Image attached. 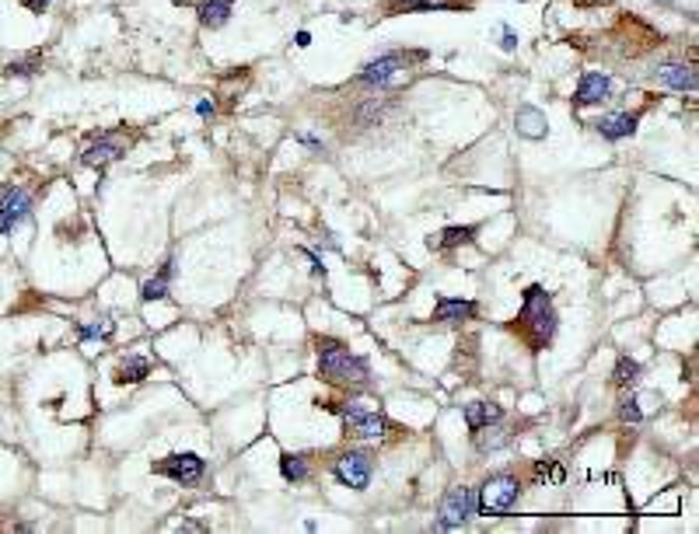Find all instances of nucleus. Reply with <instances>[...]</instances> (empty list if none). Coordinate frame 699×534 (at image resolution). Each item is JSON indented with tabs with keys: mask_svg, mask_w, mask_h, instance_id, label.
Returning <instances> with one entry per match:
<instances>
[{
	"mask_svg": "<svg viewBox=\"0 0 699 534\" xmlns=\"http://www.w3.org/2000/svg\"><path fill=\"white\" fill-rule=\"evenodd\" d=\"M472 314H475V304L462 297H441L434 304V322H469Z\"/></svg>",
	"mask_w": 699,
	"mask_h": 534,
	"instance_id": "12",
	"label": "nucleus"
},
{
	"mask_svg": "<svg viewBox=\"0 0 699 534\" xmlns=\"http://www.w3.org/2000/svg\"><path fill=\"white\" fill-rule=\"evenodd\" d=\"M154 471L165 475V478H172V482H179V486H193V482H199V478H203L206 464H203L199 454H189V451H186V454L161 458V461L154 464Z\"/></svg>",
	"mask_w": 699,
	"mask_h": 534,
	"instance_id": "6",
	"label": "nucleus"
},
{
	"mask_svg": "<svg viewBox=\"0 0 699 534\" xmlns=\"http://www.w3.org/2000/svg\"><path fill=\"white\" fill-rule=\"evenodd\" d=\"M406 63H409V57H402V52H385V57L364 63V70L357 74V81L367 84V88H385V84H388Z\"/></svg>",
	"mask_w": 699,
	"mask_h": 534,
	"instance_id": "9",
	"label": "nucleus"
},
{
	"mask_svg": "<svg viewBox=\"0 0 699 534\" xmlns=\"http://www.w3.org/2000/svg\"><path fill=\"white\" fill-rule=\"evenodd\" d=\"M500 419H504V409L493 405V402H469V405H465V422H469V430H482V426L500 422Z\"/></svg>",
	"mask_w": 699,
	"mask_h": 534,
	"instance_id": "15",
	"label": "nucleus"
},
{
	"mask_svg": "<svg viewBox=\"0 0 699 534\" xmlns=\"http://www.w3.org/2000/svg\"><path fill=\"white\" fill-rule=\"evenodd\" d=\"M518 332L524 336L528 349H542V346L556 336V307H553L549 294H546L539 283H531V287L524 290Z\"/></svg>",
	"mask_w": 699,
	"mask_h": 534,
	"instance_id": "1",
	"label": "nucleus"
},
{
	"mask_svg": "<svg viewBox=\"0 0 699 534\" xmlns=\"http://www.w3.org/2000/svg\"><path fill=\"white\" fill-rule=\"evenodd\" d=\"M500 45H504L507 52H511V49H518V35H514L511 28H504V42H500Z\"/></svg>",
	"mask_w": 699,
	"mask_h": 534,
	"instance_id": "28",
	"label": "nucleus"
},
{
	"mask_svg": "<svg viewBox=\"0 0 699 534\" xmlns=\"http://www.w3.org/2000/svg\"><path fill=\"white\" fill-rule=\"evenodd\" d=\"M28 209H32V199L25 189H18V185L0 189V234L14 231V224H21L28 217Z\"/></svg>",
	"mask_w": 699,
	"mask_h": 534,
	"instance_id": "7",
	"label": "nucleus"
},
{
	"mask_svg": "<svg viewBox=\"0 0 699 534\" xmlns=\"http://www.w3.org/2000/svg\"><path fill=\"white\" fill-rule=\"evenodd\" d=\"M318 373L333 384H367V363L360 356H353L350 349H343L333 339H318Z\"/></svg>",
	"mask_w": 699,
	"mask_h": 534,
	"instance_id": "2",
	"label": "nucleus"
},
{
	"mask_svg": "<svg viewBox=\"0 0 699 534\" xmlns=\"http://www.w3.org/2000/svg\"><path fill=\"white\" fill-rule=\"evenodd\" d=\"M297 140H301V143H308V147H315V150H322V143H318V140H315V136H308V133H301V136H297Z\"/></svg>",
	"mask_w": 699,
	"mask_h": 534,
	"instance_id": "29",
	"label": "nucleus"
},
{
	"mask_svg": "<svg viewBox=\"0 0 699 534\" xmlns=\"http://www.w3.org/2000/svg\"><path fill=\"white\" fill-rule=\"evenodd\" d=\"M658 81L675 88V91H696V70L685 67V63H668L658 70Z\"/></svg>",
	"mask_w": 699,
	"mask_h": 534,
	"instance_id": "16",
	"label": "nucleus"
},
{
	"mask_svg": "<svg viewBox=\"0 0 699 534\" xmlns=\"http://www.w3.org/2000/svg\"><path fill=\"white\" fill-rule=\"evenodd\" d=\"M231 18V0H203L199 4V21L206 28H221Z\"/></svg>",
	"mask_w": 699,
	"mask_h": 534,
	"instance_id": "19",
	"label": "nucleus"
},
{
	"mask_svg": "<svg viewBox=\"0 0 699 534\" xmlns=\"http://www.w3.org/2000/svg\"><path fill=\"white\" fill-rule=\"evenodd\" d=\"M112 332V322H98V325H88L81 329V339H95V336H109Z\"/></svg>",
	"mask_w": 699,
	"mask_h": 534,
	"instance_id": "26",
	"label": "nucleus"
},
{
	"mask_svg": "<svg viewBox=\"0 0 699 534\" xmlns=\"http://www.w3.org/2000/svg\"><path fill=\"white\" fill-rule=\"evenodd\" d=\"M388 109H392L388 101H378V98H374V101H367V105H360V109H357V123H360V126H371V123H378Z\"/></svg>",
	"mask_w": 699,
	"mask_h": 534,
	"instance_id": "24",
	"label": "nucleus"
},
{
	"mask_svg": "<svg viewBox=\"0 0 699 534\" xmlns=\"http://www.w3.org/2000/svg\"><path fill=\"white\" fill-rule=\"evenodd\" d=\"M451 0H388V11H448Z\"/></svg>",
	"mask_w": 699,
	"mask_h": 534,
	"instance_id": "21",
	"label": "nucleus"
},
{
	"mask_svg": "<svg viewBox=\"0 0 699 534\" xmlns=\"http://www.w3.org/2000/svg\"><path fill=\"white\" fill-rule=\"evenodd\" d=\"M472 513H479V496L475 489L469 486H455L444 493L441 500V510H437V520H434V531H455V527H465L472 520Z\"/></svg>",
	"mask_w": 699,
	"mask_h": 534,
	"instance_id": "4",
	"label": "nucleus"
},
{
	"mask_svg": "<svg viewBox=\"0 0 699 534\" xmlns=\"http://www.w3.org/2000/svg\"><path fill=\"white\" fill-rule=\"evenodd\" d=\"M179 531H203V524H196V520H182Z\"/></svg>",
	"mask_w": 699,
	"mask_h": 534,
	"instance_id": "30",
	"label": "nucleus"
},
{
	"mask_svg": "<svg viewBox=\"0 0 699 534\" xmlns=\"http://www.w3.org/2000/svg\"><path fill=\"white\" fill-rule=\"evenodd\" d=\"M150 373V360H144V356H126L119 367H116V381L119 384H137V381H144Z\"/></svg>",
	"mask_w": 699,
	"mask_h": 534,
	"instance_id": "18",
	"label": "nucleus"
},
{
	"mask_svg": "<svg viewBox=\"0 0 699 534\" xmlns=\"http://www.w3.org/2000/svg\"><path fill=\"white\" fill-rule=\"evenodd\" d=\"M612 381H616L619 388H633V384L640 381V363L622 356V360L616 363V378H612Z\"/></svg>",
	"mask_w": 699,
	"mask_h": 534,
	"instance_id": "23",
	"label": "nucleus"
},
{
	"mask_svg": "<svg viewBox=\"0 0 699 534\" xmlns=\"http://www.w3.org/2000/svg\"><path fill=\"white\" fill-rule=\"evenodd\" d=\"M598 133H602L605 140H622V136H633V133H636V116H629V112L605 116V119H598Z\"/></svg>",
	"mask_w": 699,
	"mask_h": 534,
	"instance_id": "17",
	"label": "nucleus"
},
{
	"mask_svg": "<svg viewBox=\"0 0 699 534\" xmlns=\"http://www.w3.org/2000/svg\"><path fill=\"white\" fill-rule=\"evenodd\" d=\"M280 471H284L287 482H304V478H308V461L301 454H284L280 458Z\"/></svg>",
	"mask_w": 699,
	"mask_h": 534,
	"instance_id": "22",
	"label": "nucleus"
},
{
	"mask_svg": "<svg viewBox=\"0 0 699 534\" xmlns=\"http://www.w3.org/2000/svg\"><path fill=\"white\" fill-rule=\"evenodd\" d=\"M619 415L626 419V422H640L643 419V412H640V405H636V398H626L622 405H619Z\"/></svg>",
	"mask_w": 699,
	"mask_h": 534,
	"instance_id": "25",
	"label": "nucleus"
},
{
	"mask_svg": "<svg viewBox=\"0 0 699 534\" xmlns=\"http://www.w3.org/2000/svg\"><path fill=\"white\" fill-rule=\"evenodd\" d=\"M196 112H199V116H210V112H213V105H210V101H199V105H196Z\"/></svg>",
	"mask_w": 699,
	"mask_h": 534,
	"instance_id": "31",
	"label": "nucleus"
},
{
	"mask_svg": "<svg viewBox=\"0 0 699 534\" xmlns=\"http://www.w3.org/2000/svg\"><path fill=\"white\" fill-rule=\"evenodd\" d=\"M514 126H518V133L528 136V140H542V136H546V116H542L539 109H531V105H521V109H518Z\"/></svg>",
	"mask_w": 699,
	"mask_h": 534,
	"instance_id": "14",
	"label": "nucleus"
},
{
	"mask_svg": "<svg viewBox=\"0 0 699 534\" xmlns=\"http://www.w3.org/2000/svg\"><path fill=\"white\" fill-rule=\"evenodd\" d=\"M475 496H479V513H486V517H504V513H511V506L518 503V496H521V482H518L514 475L500 471V475H490L486 482L475 489Z\"/></svg>",
	"mask_w": 699,
	"mask_h": 534,
	"instance_id": "3",
	"label": "nucleus"
},
{
	"mask_svg": "<svg viewBox=\"0 0 699 534\" xmlns=\"http://www.w3.org/2000/svg\"><path fill=\"white\" fill-rule=\"evenodd\" d=\"M343 426H346V433L350 437H357V440H378L382 433H385V415H378V412H364L360 405H350L346 412H343Z\"/></svg>",
	"mask_w": 699,
	"mask_h": 534,
	"instance_id": "8",
	"label": "nucleus"
},
{
	"mask_svg": "<svg viewBox=\"0 0 699 534\" xmlns=\"http://www.w3.org/2000/svg\"><path fill=\"white\" fill-rule=\"evenodd\" d=\"M472 234H475L472 224H455V227H444L437 238H426V245L434 248V251H451V248H458V245H469Z\"/></svg>",
	"mask_w": 699,
	"mask_h": 534,
	"instance_id": "13",
	"label": "nucleus"
},
{
	"mask_svg": "<svg viewBox=\"0 0 699 534\" xmlns=\"http://www.w3.org/2000/svg\"><path fill=\"white\" fill-rule=\"evenodd\" d=\"M123 140L119 136H98L84 154H81V161L88 165V168H105L109 161H116V157H123Z\"/></svg>",
	"mask_w": 699,
	"mask_h": 534,
	"instance_id": "10",
	"label": "nucleus"
},
{
	"mask_svg": "<svg viewBox=\"0 0 699 534\" xmlns=\"http://www.w3.org/2000/svg\"><path fill=\"white\" fill-rule=\"evenodd\" d=\"M21 8L32 11V14H42V11L49 8V0H21Z\"/></svg>",
	"mask_w": 699,
	"mask_h": 534,
	"instance_id": "27",
	"label": "nucleus"
},
{
	"mask_svg": "<svg viewBox=\"0 0 699 534\" xmlns=\"http://www.w3.org/2000/svg\"><path fill=\"white\" fill-rule=\"evenodd\" d=\"M371 471H374V461L367 451H346L339 454V461L333 464V475H336V482L346 486V489H367L371 486Z\"/></svg>",
	"mask_w": 699,
	"mask_h": 534,
	"instance_id": "5",
	"label": "nucleus"
},
{
	"mask_svg": "<svg viewBox=\"0 0 699 534\" xmlns=\"http://www.w3.org/2000/svg\"><path fill=\"white\" fill-rule=\"evenodd\" d=\"M308 42H311V35H308V32H297V45H301V49H304V45H308Z\"/></svg>",
	"mask_w": 699,
	"mask_h": 534,
	"instance_id": "32",
	"label": "nucleus"
},
{
	"mask_svg": "<svg viewBox=\"0 0 699 534\" xmlns=\"http://www.w3.org/2000/svg\"><path fill=\"white\" fill-rule=\"evenodd\" d=\"M609 91H612V81L605 74H584L580 84H577L573 101L580 105V109H587V105H602L609 98Z\"/></svg>",
	"mask_w": 699,
	"mask_h": 534,
	"instance_id": "11",
	"label": "nucleus"
},
{
	"mask_svg": "<svg viewBox=\"0 0 699 534\" xmlns=\"http://www.w3.org/2000/svg\"><path fill=\"white\" fill-rule=\"evenodd\" d=\"M168 280H172V258L161 265V273H157L154 280H147V283L140 287V297H144V300H165V297H168Z\"/></svg>",
	"mask_w": 699,
	"mask_h": 534,
	"instance_id": "20",
	"label": "nucleus"
}]
</instances>
